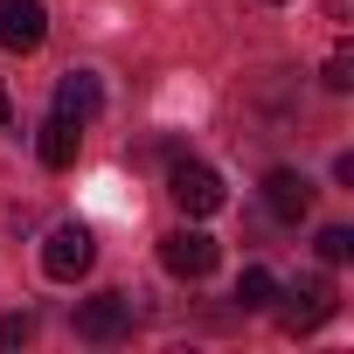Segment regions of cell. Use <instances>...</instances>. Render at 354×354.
<instances>
[{
  "mask_svg": "<svg viewBox=\"0 0 354 354\" xmlns=\"http://www.w3.org/2000/svg\"><path fill=\"white\" fill-rule=\"evenodd\" d=\"M91 264H97L91 230H84V223H56V230H49V243H42V271H49V278H63V285H77Z\"/></svg>",
  "mask_w": 354,
  "mask_h": 354,
  "instance_id": "obj_1",
  "label": "cell"
},
{
  "mask_svg": "<svg viewBox=\"0 0 354 354\" xmlns=\"http://www.w3.org/2000/svg\"><path fill=\"white\" fill-rule=\"evenodd\" d=\"M167 195L181 202L188 216H216V209H223V174H216V167H202V160H174Z\"/></svg>",
  "mask_w": 354,
  "mask_h": 354,
  "instance_id": "obj_2",
  "label": "cell"
},
{
  "mask_svg": "<svg viewBox=\"0 0 354 354\" xmlns=\"http://www.w3.org/2000/svg\"><path fill=\"white\" fill-rule=\"evenodd\" d=\"M42 35H49V8L42 0H0V49H42Z\"/></svg>",
  "mask_w": 354,
  "mask_h": 354,
  "instance_id": "obj_3",
  "label": "cell"
},
{
  "mask_svg": "<svg viewBox=\"0 0 354 354\" xmlns=\"http://www.w3.org/2000/svg\"><path fill=\"white\" fill-rule=\"evenodd\" d=\"M160 264H167L174 278H209V271H216V236H202V230H174V236L160 243Z\"/></svg>",
  "mask_w": 354,
  "mask_h": 354,
  "instance_id": "obj_4",
  "label": "cell"
},
{
  "mask_svg": "<svg viewBox=\"0 0 354 354\" xmlns=\"http://www.w3.org/2000/svg\"><path fill=\"white\" fill-rule=\"evenodd\" d=\"M285 299H292V306H285V333H313V326L333 319V285H326V278H299Z\"/></svg>",
  "mask_w": 354,
  "mask_h": 354,
  "instance_id": "obj_5",
  "label": "cell"
},
{
  "mask_svg": "<svg viewBox=\"0 0 354 354\" xmlns=\"http://www.w3.org/2000/svg\"><path fill=\"white\" fill-rule=\"evenodd\" d=\"M77 333H84V340H118V333H132V299H125V292H97V299H84Z\"/></svg>",
  "mask_w": 354,
  "mask_h": 354,
  "instance_id": "obj_6",
  "label": "cell"
},
{
  "mask_svg": "<svg viewBox=\"0 0 354 354\" xmlns=\"http://www.w3.org/2000/svg\"><path fill=\"white\" fill-rule=\"evenodd\" d=\"M264 209L278 216V223H299L306 209H313V181L299 167H278V174H264Z\"/></svg>",
  "mask_w": 354,
  "mask_h": 354,
  "instance_id": "obj_7",
  "label": "cell"
},
{
  "mask_svg": "<svg viewBox=\"0 0 354 354\" xmlns=\"http://www.w3.org/2000/svg\"><path fill=\"white\" fill-rule=\"evenodd\" d=\"M104 111V91H97V77L91 70H70L63 84H56V118H70V125H91Z\"/></svg>",
  "mask_w": 354,
  "mask_h": 354,
  "instance_id": "obj_8",
  "label": "cell"
},
{
  "mask_svg": "<svg viewBox=\"0 0 354 354\" xmlns=\"http://www.w3.org/2000/svg\"><path fill=\"white\" fill-rule=\"evenodd\" d=\"M77 146H84V125H70V118H56L49 111V125H42V139H35V153H42V167H77Z\"/></svg>",
  "mask_w": 354,
  "mask_h": 354,
  "instance_id": "obj_9",
  "label": "cell"
},
{
  "mask_svg": "<svg viewBox=\"0 0 354 354\" xmlns=\"http://www.w3.org/2000/svg\"><path fill=\"white\" fill-rule=\"evenodd\" d=\"M236 299H243V313H264V306L278 299V278H271L264 264H243V278H236Z\"/></svg>",
  "mask_w": 354,
  "mask_h": 354,
  "instance_id": "obj_10",
  "label": "cell"
},
{
  "mask_svg": "<svg viewBox=\"0 0 354 354\" xmlns=\"http://www.w3.org/2000/svg\"><path fill=\"white\" fill-rule=\"evenodd\" d=\"M319 257H326V264H347V257H354V230H340V223L319 230Z\"/></svg>",
  "mask_w": 354,
  "mask_h": 354,
  "instance_id": "obj_11",
  "label": "cell"
},
{
  "mask_svg": "<svg viewBox=\"0 0 354 354\" xmlns=\"http://www.w3.org/2000/svg\"><path fill=\"white\" fill-rule=\"evenodd\" d=\"M28 333H35V319H28V313H8V319H0V347H21Z\"/></svg>",
  "mask_w": 354,
  "mask_h": 354,
  "instance_id": "obj_12",
  "label": "cell"
},
{
  "mask_svg": "<svg viewBox=\"0 0 354 354\" xmlns=\"http://www.w3.org/2000/svg\"><path fill=\"white\" fill-rule=\"evenodd\" d=\"M347 84H354V63L333 56V63H326V91H347Z\"/></svg>",
  "mask_w": 354,
  "mask_h": 354,
  "instance_id": "obj_13",
  "label": "cell"
},
{
  "mask_svg": "<svg viewBox=\"0 0 354 354\" xmlns=\"http://www.w3.org/2000/svg\"><path fill=\"white\" fill-rule=\"evenodd\" d=\"M326 8H333V21H347V0H326Z\"/></svg>",
  "mask_w": 354,
  "mask_h": 354,
  "instance_id": "obj_14",
  "label": "cell"
},
{
  "mask_svg": "<svg viewBox=\"0 0 354 354\" xmlns=\"http://www.w3.org/2000/svg\"><path fill=\"white\" fill-rule=\"evenodd\" d=\"M0 125H8V91H0Z\"/></svg>",
  "mask_w": 354,
  "mask_h": 354,
  "instance_id": "obj_15",
  "label": "cell"
}]
</instances>
